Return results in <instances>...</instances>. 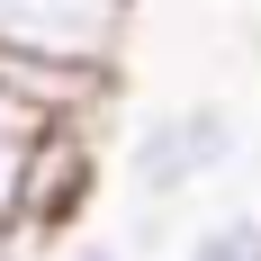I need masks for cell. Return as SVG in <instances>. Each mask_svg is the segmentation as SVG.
Masks as SVG:
<instances>
[{"label":"cell","mask_w":261,"mask_h":261,"mask_svg":"<svg viewBox=\"0 0 261 261\" xmlns=\"http://www.w3.org/2000/svg\"><path fill=\"white\" fill-rule=\"evenodd\" d=\"M234 153H243V126H234L225 99H171V108H153V117L126 126V189L144 207H171L189 189L225 180Z\"/></svg>","instance_id":"1"},{"label":"cell","mask_w":261,"mask_h":261,"mask_svg":"<svg viewBox=\"0 0 261 261\" xmlns=\"http://www.w3.org/2000/svg\"><path fill=\"white\" fill-rule=\"evenodd\" d=\"M126 27H135V0H0V63L117 81Z\"/></svg>","instance_id":"2"},{"label":"cell","mask_w":261,"mask_h":261,"mask_svg":"<svg viewBox=\"0 0 261 261\" xmlns=\"http://www.w3.org/2000/svg\"><path fill=\"white\" fill-rule=\"evenodd\" d=\"M99 198V144L90 126H36L18 171V243L27 252H63L81 234V216Z\"/></svg>","instance_id":"3"},{"label":"cell","mask_w":261,"mask_h":261,"mask_svg":"<svg viewBox=\"0 0 261 261\" xmlns=\"http://www.w3.org/2000/svg\"><path fill=\"white\" fill-rule=\"evenodd\" d=\"M171 261H261V216H243V207L234 216H207Z\"/></svg>","instance_id":"4"},{"label":"cell","mask_w":261,"mask_h":261,"mask_svg":"<svg viewBox=\"0 0 261 261\" xmlns=\"http://www.w3.org/2000/svg\"><path fill=\"white\" fill-rule=\"evenodd\" d=\"M27 135H36V126H0V234H18V171H27Z\"/></svg>","instance_id":"5"},{"label":"cell","mask_w":261,"mask_h":261,"mask_svg":"<svg viewBox=\"0 0 261 261\" xmlns=\"http://www.w3.org/2000/svg\"><path fill=\"white\" fill-rule=\"evenodd\" d=\"M36 261H126V252H117V243H99V234H72L63 252H36Z\"/></svg>","instance_id":"6"},{"label":"cell","mask_w":261,"mask_h":261,"mask_svg":"<svg viewBox=\"0 0 261 261\" xmlns=\"http://www.w3.org/2000/svg\"><path fill=\"white\" fill-rule=\"evenodd\" d=\"M0 261H36V252H27V243H18V234H0Z\"/></svg>","instance_id":"7"}]
</instances>
